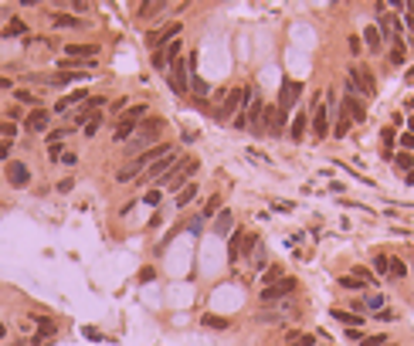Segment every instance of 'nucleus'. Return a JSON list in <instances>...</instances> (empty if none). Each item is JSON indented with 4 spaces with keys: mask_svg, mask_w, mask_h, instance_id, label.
I'll return each instance as SVG.
<instances>
[{
    "mask_svg": "<svg viewBox=\"0 0 414 346\" xmlns=\"http://www.w3.org/2000/svg\"><path fill=\"white\" fill-rule=\"evenodd\" d=\"M85 336H89V339H95V343L102 339V333H99V329H92V326H85Z\"/></svg>",
    "mask_w": 414,
    "mask_h": 346,
    "instance_id": "55",
    "label": "nucleus"
},
{
    "mask_svg": "<svg viewBox=\"0 0 414 346\" xmlns=\"http://www.w3.org/2000/svg\"><path fill=\"white\" fill-rule=\"evenodd\" d=\"M14 99L21 102V105H34V109H37V95L27 92V89H17V92H14Z\"/></svg>",
    "mask_w": 414,
    "mask_h": 346,
    "instance_id": "33",
    "label": "nucleus"
},
{
    "mask_svg": "<svg viewBox=\"0 0 414 346\" xmlns=\"http://www.w3.org/2000/svg\"><path fill=\"white\" fill-rule=\"evenodd\" d=\"M51 24L55 27H82V21L71 17V14H51Z\"/></svg>",
    "mask_w": 414,
    "mask_h": 346,
    "instance_id": "30",
    "label": "nucleus"
},
{
    "mask_svg": "<svg viewBox=\"0 0 414 346\" xmlns=\"http://www.w3.org/2000/svg\"><path fill=\"white\" fill-rule=\"evenodd\" d=\"M143 204H149V207H157V204H160V190H146Z\"/></svg>",
    "mask_w": 414,
    "mask_h": 346,
    "instance_id": "48",
    "label": "nucleus"
},
{
    "mask_svg": "<svg viewBox=\"0 0 414 346\" xmlns=\"http://www.w3.org/2000/svg\"><path fill=\"white\" fill-rule=\"evenodd\" d=\"M24 31H27V24H24L21 17H14V21L4 27V37H17V34H24Z\"/></svg>",
    "mask_w": 414,
    "mask_h": 346,
    "instance_id": "32",
    "label": "nucleus"
},
{
    "mask_svg": "<svg viewBox=\"0 0 414 346\" xmlns=\"http://www.w3.org/2000/svg\"><path fill=\"white\" fill-rule=\"evenodd\" d=\"M153 68H160V71H167V68H170V61H167L163 51H153Z\"/></svg>",
    "mask_w": 414,
    "mask_h": 346,
    "instance_id": "45",
    "label": "nucleus"
},
{
    "mask_svg": "<svg viewBox=\"0 0 414 346\" xmlns=\"http://www.w3.org/2000/svg\"><path fill=\"white\" fill-rule=\"evenodd\" d=\"M391 275L394 279H404V275H407V265H404L401 258H391Z\"/></svg>",
    "mask_w": 414,
    "mask_h": 346,
    "instance_id": "40",
    "label": "nucleus"
},
{
    "mask_svg": "<svg viewBox=\"0 0 414 346\" xmlns=\"http://www.w3.org/2000/svg\"><path fill=\"white\" fill-rule=\"evenodd\" d=\"M255 319H258V323H279L282 316H279V313H258Z\"/></svg>",
    "mask_w": 414,
    "mask_h": 346,
    "instance_id": "49",
    "label": "nucleus"
},
{
    "mask_svg": "<svg viewBox=\"0 0 414 346\" xmlns=\"http://www.w3.org/2000/svg\"><path fill=\"white\" fill-rule=\"evenodd\" d=\"M295 289H299V282H295V279H279L275 285H269V289H261V302H275V299H285V295H292Z\"/></svg>",
    "mask_w": 414,
    "mask_h": 346,
    "instance_id": "11",
    "label": "nucleus"
},
{
    "mask_svg": "<svg viewBox=\"0 0 414 346\" xmlns=\"http://www.w3.org/2000/svg\"><path fill=\"white\" fill-rule=\"evenodd\" d=\"M99 126H102V112L89 119V126H85V136H95V133H99Z\"/></svg>",
    "mask_w": 414,
    "mask_h": 346,
    "instance_id": "46",
    "label": "nucleus"
},
{
    "mask_svg": "<svg viewBox=\"0 0 414 346\" xmlns=\"http://www.w3.org/2000/svg\"><path fill=\"white\" fill-rule=\"evenodd\" d=\"M384 343H387L384 333H373V336H363V339H360V346H384Z\"/></svg>",
    "mask_w": 414,
    "mask_h": 346,
    "instance_id": "41",
    "label": "nucleus"
},
{
    "mask_svg": "<svg viewBox=\"0 0 414 346\" xmlns=\"http://www.w3.org/2000/svg\"><path fill=\"white\" fill-rule=\"evenodd\" d=\"M407 133H414V116H411V119H407Z\"/></svg>",
    "mask_w": 414,
    "mask_h": 346,
    "instance_id": "59",
    "label": "nucleus"
},
{
    "mask_svg": "<svg viewBox=\"0 0 414 346\" xmlns=\"http://www.w3.org/2000/svg\"><path fill=\"white\" fill-rule=\"evenodd\" d=\"M82 102H89V92H71V95H65V99H58V105H55V112H65V109H71V105H82Z\"/></svg>",
    "mask_w": 414,
    "mask_h": 346,
    "instance_id": "20",
    "label": "nucleus"
},
{
    "mask_svg": "<svg viewBox=\"0 0 414 346\" xmlns=\"http://www.w3.org/2000/svg\"><path fill=\"white\" fill-rule=\"evenodd\" d=\"M381 37L384 41H397V34H394V14H381Z\"/></svg>",
    "mask_w": 414,
    "mask_h": 346,
    "instance_id": "25",
    "label": "nucleus"
},
{
    "mask_svg": "<svg viewBox=\"0 0 414 346\" xmlns=\"http://www.w3.org/2000/svg\"><path fill=\"white\" fill-rule=\"evenodd\" d=\"M340 285H343L347 292H360V289H363V282L353 279V275H340Z\"/></svg>",
    "mask_w": 414,
    "mask_h": 346,
    "instance_id": "35",
    "label": "nucleus"
},
{
    "mask_svg": "<svg viewBox=\"0 0 414 346\" xmlns=\"http://www.w3.org/2000/svg\"><path fill=\"white\" fill-rule=\"evenodd\" d=\"M217 214H221V197L214 194L211 201L204 204V214H201V217H204V221H207V217H217Z\"/></svg>",
    "mask_w": 414,
    "mask_h": 346,
    "instance_id": "31",
    "label": "nucleus"
},
{
    "mask_svg": "<svg viewBox=\"0 0 414 346\" xmlns=\"http://www.w3.org/2000/svg\"><path fill=\"white\" fill-rule=\"evenodd\" d=\"M353 279H360L363 285H377V279L370 275V268H363V265H360V268H353Z\"/></svg>",
    "mask_w": 414,
    "mask_h": 346,
    "instance_id": "38",
    "label": "nucleus"
},
{
    "mask_svg": "<svg viewBox=\"0 0 414 346\" xmlns=\"http://www.w3.org/2000/svg\"><path fill=\"white\" fill-rule=\"evenodd\" d=\"M48 157H51V160H61V157H65V146H61V143H51V146H48Z\"/></svg>",
    "mask_w": 414,
    "mask_h": 346,
    "instance_id": "47",
    "label": "nucleus"
},
{
    "mask_svg": "<svg viewBox=\"0 0 414 346\" xmlns=\"http://www.w3.org/2000/svg\"><path fill=\"white\" fill-rule=\"evenodd\" d=\"M299 92H303V85H299L295 79H285V82H282V92H279V109L285 112V116H289V109L295 105V102H299Z\"/></svg>",
    "mask_w": 414,
    "mask_h": 346,
    "instance_id": "12",
    "label": "nucleus"
},
{
    "mask_svg": "<svg viewBox=\"0 0 414 346\" xmlns=\"http://www.w3.org/2000/svg\"><path fill=\"white\" fill-rule=\"evenodd\" d=\"M306 129H309V116H306V112H299V116L292 119V129H289V136L295 139V143H299V139L306 136Z\"/></svg>",
    "mask_w": 414,
    "mask_h": 346,
    "instance_id": "21",
    "label": "nucleus"
},
{
    "mask_svg": "<svg viewBox=\"0 0 414 346\" xmlns=\"http://www.w3.org/2000/svg\"><path fill=\"white\" fill-rule=\"evenodd\" d=\"M309 126H313L316 139H323V136H329V109H326V102H316V105H313V116H309Z\"/></svg>",
    "mask_w": 414,
    "mask_h": 346,
    "instance_id": "10",
    "label": "nucleus"
},
{
    "mask_svg": "<svg viewBox=\"0 0 414 346\" xmlns=\"http://www.w3.org/2000/svg\"><path fill=\"white\" fill-rule=\"evenodd\" d=\"M407 61V45L404 41H394V48H391V65L397 68V65H404Z\"/></svg>",
    "mask_w": 414,
    "mask_h": 346,
    "instance_id": "28",
    "label": "nucleus"
},
{
    "mask_svg": "<svg viewBox=\"0 0 414 346\" xmlns=\"http://www.w3.org/2000/svg\"><path fill=\"white\" fill-rule=\"evenodd\" d=\"M11 157V143H0V160H7Z\"/></svg>",
    "mask_w": 414,
    "mask_h": 346,
    "instance_id": "58",
    "label": "nucleus"
},
{
    "mask_svg": "<svg viewBox=\"0 0 414 346\" xmlns=\"http://www.w3.org/2000/svg\"><path fill=\"white\" fill-rule=\"evenodd\" d=\"M167 75H170V89H173V95H191V68H187L183 58H177V61L167 68Z\"/></svg>",
    "mask_w": 414,
    "mask_h": 346,
    "instance_id": "5",
    "label": "nucleus"
},
{
    "mask_svg": "<svg viewBox=\"0 0 414 346\" xmlns=\"http://www.w3.org/2000/svg\"><path fill=\"white\" fill-rule=\"evenodd\" d=\"M27 129H31V133H48V129H51V112L48 109H31Z\"/></svg>",
    "mask_w": 414,
    "mask_h": 346,
    "instance_id": "16",
    "label": "nucleus"
},
{
    "mask_svg": "<svg viewBox=\"0 0 414 346\" xmlns=\"http://www.w3.org/2000/svg\"><path fill=\"white\" fill-rule=\"evenodd\" d=\"M295 346H316V336H309V333L299 336V343H295Z\"/></svg>",
    "mask_w": 414,
    "mask_h": 346,
    "instance_id": "52",
    "label": "nucleus"
},
{
    "mask_svg": "<svg viewBox=\"0 0 414 346\" xmlns=\"http://www.w3.org/2000/svg\"><path fill=\"white\" fill-rule=\"evenodd\" d=\"M373 316H377L381 323H397V313H394V309H387V305H384L381 313H373Z\"/></svg>",
    "mask_w": 414,
    "mask_h": 346,
    "instance_id": "44",
    "label": "nucleus"
},
{
    "mask_svg": "<svg viewBox=\"0 0 414 346\" xmlns=\"http://www.w3.org/2000/svg\"><path fill=\"white\" fill-rule=\"evenodd\" d=\"M258 251V235L255 231H245V241H241V258H255Z\"/></svg>",
    "mask_w": 414,
    "mask_h": 346,
    "instance_id": "26",
    "label": "nucleus"
},
{
    "mask_svg": "<svg viewBox=\"0 0 414 346\" xmlns=\"http://www.w3.org/2000/svg\"><path fill=\"white\" fill-rule=\"evenodd\" d=\"M363 309H370V313H381V309H384V295H377V292H373V295H367Z\"/></svg>",
    "mask_w": 414,
    "mask_h": 346,
    "instance_id": "37",
    "label": "nucleus"
},
{
    "mask_svg": "<svg viewBox=\"0 0 414 346\" xmlns=\"http://www.w3.org/2000/svg\"><path fill=\"white\" fill-rule=\"evenodd\" d=\"M7 183L17 190H24L27 183H31V170H27V163H21V160H14V163H7Z\"/></svg>",
    "mask_w": 414,
    "mask_h": 346,
    "instance_id": "13",
    "label": "nucleus"
},
{
    "mask_svg": "<svg viewBox=\"0 0 414 346\" xmlns=\"http://www.w3.org/2000/svg\"><path fill=\"white\" fill-rule=\"evenodd\" d=\"M238 109H245V89H228V99L221 102V109H214L217 119H231Z\"/></svg>",
    "mask_w": 414,
    "mask_h": 346,
    "instance_id": "9",
    "label": "nucleus"
},
{
    "mask_svg": "<svg viewBox=\"0 0 414 346\" xmlns=\"http://www.w3.org/2000/svg\"><path fill=\"white\" fill-rule=\"evenodd\" d=\"M241 241H245V231L228 235V261H231V265H235V261H241Z\"/></svg>",
    "mask_w": 414,
    "mask_h": 346,
    "instance_id": "19",
    "label": "nucleus"
},
{
    "mask_svg": "<svg viewBox=\"0 0 414 346\" xmlns=\"http://www.w3.org/2000/svg\"><path fill=\"white\" fill-rule=\"evenodd\" d=\"M160 133H163V119H143L139 123V129L133 133V143H129V157H136L139 149H149V146L160 143Z\"/></svg>",
    "mask_w": 414,
    "mask_h": 346,
    "instance_id": "1",
    "label": "nucleus"
},
{
    "mask_svg": "<svg viewBox=\"0 0 414 346\" xmlns=\"http://www.w3.org/2000/svg\"><path fill=\"white\" fill-rule=\"evenodd\" d=\"M404 180H407V183H411V187H414V170H411V173H407V177H404Z\"/></svg>",
    "mask_w": 414,
    "mask_h": 346,
    "instance_id": "60",
    "label": "nucleus"
},
{
    "mask_svg": "<svg viewBox=\"0 0 414 346\" xmlns=\"http://www.w3.org/2000/svg\"><path fill=\"white\" fill-rule=\"evenodd\" d=\"M0 136L4 139H14L17 136V123H0Z\"/></svg>",
    "mask_w": 414,
    "mask_h": 346,
    "instance_id": "43",
    "label": "nucleus"
},
{
    "mask_svg": "<svg viewBox=\"0 0 414 346\" xmlns=\"http://www.w3.org/2000/svg\"><path fill=\"white\" fill-rule=\"evenodd\" d=\"M231 224H235L231 211H224V207H221V214L214 217V235H217V238H228V235H231Z\"/></svg>",
    "mask_w": 414,
    "mask_h": 346,
    "instance_id": "18",
    "label": "nucleus"
},
{
    "mask_svg": "<svg viewBox=\"0 0 414 346\" xmlns=\"http://www.w3.org/2000/svg\"><path fill=\"white\" fill-rule=\"evenodd\" d=\"M347 79L357 85V92H360V99H363V102L377 95V79L370 75V68H363V65H350V68H347Z\"/></svg>",
    "mask_w": 414,
    "mask_h": 346,
    "instance_id": "4",
    "label": "nucleus"
},
{
    "mask_svg": "<svg viewBox=\"0 0 414 346\" xmlns=\"http://www.w3.org/2000/svg\"><path fill=\"white\" fill-rule=\"evenodd\" d=\"M373 268H377L381 275H391V258H387V255H377V258H373Z\"/></svg>",
    "mask_w": 414,
    "mask_h": 346,
    "instance_id": "39",
    "label": "nucleus"
},
{
    "mask_svg": "<svg viewBox=\"0 0 414 346\" xmlns=\"http://www.w3.org/2000/svg\"><path fill=\"white\" fill-rule=\"evenodd\" d=\"M279 279H282V268H279V265H269L265 272H261V289H269V285H275Z\"/></svg>",
    "mask_w": 414,
    "mask_h": 346,
    "instance_id": "29",
    "label": "nucleus"
},
{
    "mask_svg": "<svg viewBox=\"0 0 414 346\" xmlns=\"http://www.w3.org/2000/svg\"><path fill=\"white\" fill-rule=\"evenodd\" d=\"M197 167H201V163H197L194 157H183V160H177V167H173V170L167 173V177L160 180V187H170V190H183L187 183H191V177L197 173Z\"/></svg>",
    "mask_w": 414,
    "mask_h": 346,
    "instance_id": "2",
    "label": "nucleus"
},
{
    "mask_svg": "<svg viewBox=\"0 0 414 346\" xmlns=\"http://www.w3.org/2000/svg\"><path fill=\"white\" fill-rule=\"evenodd\" d=\"M333 319H336V323H343L347 329H353V326L360 329V313H347V309H333Z\"/></svg>",
    "mask_w": 414,
    "mask_h": 346,
    "instance_id": "23",
    "label": "nucleus"
},
{
    "mask_svg": "<svg viewBox=\"0 0 414 346\" xmlns=\"http://www.w3.org/2000/svg\"><path fill=\"white\" fill-rule=\"evenodd\" d=\"M391 146H394V129H384V149L391 153Z\"/></svg>",
    "mask_w": 414,
    "mask_h": 346,
    "instance_id": "50",
    "label": "nucleus"
},
{
    "mask_svg": "<svg viewBox=\"0 0 414 346\" xmlns=\"http://www.w3.org/2000/svg\"><path fill=\"white\" fill-rule=\"evenodd\" d=\"M146 116H149V109H146V105H129V109L116 119V139H119V143H126V139L139 129V119H146Z\"/></svg>",
    "mask_w": 414,
    "mask_h": 346,
    "instance_id": "3",
    "label": "nucleus"
},
{
    "mask_svg": "<svg viewBox=\"0 0 414 346\" xmlns=\"http://www.w3.org/2000/svg\"><path fill=\"white\" fill-rule=\"evenodd\" d=\"M251 261H255V268H258V272H265V268H269V255H265V248H258Z\"/></svg>",
    "mask_w": 414,
    "mask_h": 346,
    "instance_id": "42",
    "label": "nucleus"
},
{
    "mask_svg": "<svg viewBox=\"0 0 414 346\" xmlns=\"http://www.w3.org/2000/svg\"><path fill=\"white\" fill-rule=\"evenodd\" d=\"M350 126H353V123H350V116H347V112H343V109H340V116H336V123L329 126V133H333L336 139H343V136L350 133Z\"/></svg>",
    "mask_w": 414,
    "mask_h": 346,
    "instance_id": "22",
    "label": "nucleus"
},
{
    "mask_svg": "<svg viewBox=\"0 0 414 346\" xmlns=\"http://www.w3.org/2000/svg\"><path fill=\"white\" fill-rule=\"evenodd\" d=\"M61 163H68V167H75V163H79V157H75V153H65V157H61Z\"/></svg>",
    "mask_w": 414,
    "mask_h": 346,
    "instance_id": "57",
    "label": "nucleus"
},
{
    "mask_svg": "<svg viewBox=\"0 0 414 346\" xmlns=\"http://www.w3.org/2000/svg\"><path fill=\"white\" fill-rule=\"evenodd\" d=\"M201 224H204V217H197V221H191V227H187V231H191V235H201Z\"/></svg>",
    "mask_w": 414,
    "mask_h": 346,
    "instance_id": "54",
    "label": "nucleus"
},
{
    "mask_svg": "<svg viewBox=\"0 0 414 346\" xmlns=\"http://www.w3.org/2000/svg\"><path fill=\"white\" fill-rule=\"evenodd\" d=\"M194 201H197V183H187L183 190H177V207H187Z\"/></svg>",
    "mask_w": 414,
    "mask_h": 346,
    "instance_id": "27",
    "label": "nucleus"
},
{
    "mask_svg": "<svg viewBox=\"0 0 414 346\" xmlns=\"http://www.w3.org/2000/svg\"><path fill=\"white\" fill-rule=\"evenodd\" d=\"M261 123H265V133L282 136V133H285V123H289V116H285L279 105H265V109H261Z\"/></svg>",
    "mask_w": 414,
    "mask_h": 346,
    "instance_id": "8",
    "label": "nucleus"
},
{
    "mask_svg": "<svg viewBox=\"0 0 414 346\" xmlns=\"http://www.w3.org/2000/svg\"><path fill=\"white\" fill-rule=\"evenodd\" d=\"M394 167H397V170H404V173H411V170H414L411 153H397V157H394Z\"/></svg>",
    "mask_w": 414,
    "mask_h": 346,
    "instance_id": "34",
    "label": "nucleus"
},
{
    "mask_svg": "<svg viewBox=\"0 0 414 346\" xmlns=\"http://www.w3.org/2000/svg\"><path fill=\"white\" fill-rule=\"evenodd\" d=\"M360 41H363V45L370 48V55H377V51H384V37H381V31H377V27H363V37H360Z\"/></svg>",
    "mask_w": 414,
    "mask_h": 346,
    "instance_id": "17",
    "label": "nucleus"
},
{
    "mask_svg": "<svg viewBox=\"0 0 414 346\" xmlns=\"http://www.w3.org/2000/svg\"><path fill=\"white\" fill-rule=\"evenodd\" d=\"M343 112L350 116V123H367V105L360 95H343Z\"/></svg>",
    "mask_w": 414,
    "mask_h": 346,
    "instance_id": "14",
    "label": "nucleus"
},
{
    "mask_svg": "<svg viewBox=\"0 0 414 346\" xmlns=\"http://www.w3.org/2000/svg\"><path fill=\"white\" fill-rule=\"evenodd\" d=\"M401 146H404V149H411V146H414V133H404L401 136Z\"/></svg>",
    "mask_w": 414,
    "mask_h": 346,
    "instance_id": "53",
    "label": "nucleus"
},
{
    "mask_svg": "<svg viewBox=\"0 0 414 346\" xmlns=\"http://www.w3.org/2000/svg\"><path fill=\"white\" fill-rule=\"evenodd\" d=\"M347 339H357V343H360V339H363V333H360L357 326H353V329H347Z\"/></svg>",
    "mask_w": 414,
    "mask_h": 346,
    "instance_id": "56",
    "label": "nucleus"
},
{
    "mask_svg": "<svg viewBox=\"0 0 414 346\" xmlns=\"http://www.w3.org/2000/svg\"><path fill=\"white\" fill-rule=\"evenodd\" d=\"M173 167H177V149H173V153H167L163 160H157V163H149V167L143 170V177H136V180H139V183H153V180H163Z\"/></svg>",
    "mask_w": 414,
    "mask_h": 346,
    "instance_id": "6",
    "label": "nucleus"
},
{
    "mask_svg": "<svg viewBox=\"0 0 414 346\" xmlns=\"http://www.w3.org/2000/svg\"><path fill=\"white\" fill-rule=\"evenodd\" d=\"M167 4H139V17H157Z\"/></svg>",
    "mask_w": 414,
    "mask_h": 346,
    "instance_id": "36",
    "label": "nucleus"
},
{
    "mask_svg": "<svg viewBox=\"0 0 414 346\" xmlns=\"http://www.w3.org/2000/svg\"><path fill=\"white\" fill-rule=\"evenodd\" d=\"M350 51L360 55V51H363V41H360V37H350Z\"/></svg>",
    "mask_w": 414,
    "mask_h": 346,
    "instance_id": "51",
    "label": "nucleus"
},
{
    "mask_svg": "<svg viewBox=\"0 0 414 346\" xmlns=\"http://www.w3.org/2000/svg\"><path fill=\"white\" fill-rule=\"evenodd\" d=\"M4 333H7V329H4V323H0V339H4Z\"/></svg>",
    "mask_w": 414,
    "mask_h": 346,
    "instance_id": "61",
    "label": "nucleus"
},
{
    "mask_svg": "<svg viewBox=\"0 0 414 346\" xmlns=\"http://www.w3.org/2000/svg\"><path fill=\"white\" fill-rule=\"evenodd\" d=\"M201 326H204V329H228V326H231V319H224V316H211V313H204V316H201Z\"/></svg>",
    "mask_w": 414,
    "mask_h": 346,
    "instance_id": "24",
    "label": "nucleus"
},
{
    "mask_svg": "<svg viewBox=\"0 0 414 346\" xmlns=\"http://www.w3.org/2000/svg\"><path fill=\"white\" fill-rule=\"evenodd\" d=\"M65 55H68V61H95L99 58V45H68Z\"/></svg>",
    "mask_w": 414,
    "mask_h": 346,
    "instance_id": "15",
    "label": "nucleus"
},
{
    "mask_svg": "<svg viewBox=\"0 0 414 346\" xmlns=\"http://www.w3.org/2000/svg\"><path fill=\"white\" fill-rule=\"evenodd\" d=\"M180 24H167V27H160V31H149L146 34V45H149V51H163V48L173 41V37H180Z\"/></svg>",
    "mask_w": 414,
    "mask_h": 346,
    "instance_id": "7",
    "label": "nucleus"
}]
</instances>
